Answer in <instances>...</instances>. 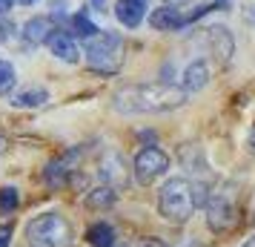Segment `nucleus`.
<instances>
[{
    "instance_id": "obj_4",
    "label": "nucleus",
    "mask_w": 255,
    "mask_h": 247,
    "mask_svg": "<svg viewBox=\"0 0 255 247\" xmlns=\"http://www.w3.org/2000/svg\"><path fill=\"white\" fill-rule=\"evenodd\" d=\"M26 236L35 245H46V247H72V242H75L72 224L63 216H58V213L35 216L32 222L26 224Z\"/></svg>"
},
{
    "instance_id": "obj_14",
    "label": "nucleus",
    "mask_w": 255,
    "mask_h": 247,
    "mask_svg": "<svg viewBox=\"0 0 255 247\" xmlns=\"http://www.w3.org/2000/svg\"><path fill=\"white\" fill-rule=\"evenodd\" d=\"M118 201V193L112 187H95L89 190V196H86V207H92V210H106V207H112Z\"/></svg>"
},
{
    "instance_id": "obj_27",
    "label": "nucleus",
    "mask_w": 255,
    "mask_h": 247,
    "mask_svg": "<svg viewBox=\"0 0 255 247\" xmlns=\"http://www.w3.org/2000/svg\"><path fill=\"white\" fill-rule=\"evenodd\" d=\"M253 247H255V239H253Z\"/></svg>"
},
{
    "instance_id": "obj_8",
    "label": "nucleus",
    "mask_w": 255,
    "mask_h": 247,
    "mask_svg": "<svg viewBox=\"0 0 255 247\" xmlns=\"http://www.w3.org/2000/svg\"><path fill=\"white\" fill-rule=\"evenodd\" d=\"M146 14V0H115V17L124 26L135 29Z\"/></svg>"
},
{
    "instance_id": "obj_15",
    "label": "nucleus",
    "mask_w": 255,
    "mask_h": 247,
    "mask_svg": "<svg viewBox=\"0 0 255 247\" xmlns=\"http://www.w3.org/2000/svg\"><path fill=\"white\" fill-rule=\"evenodd\" d=\"M86 242H89L92 247H109L112 242H115V230H112L109 224L98 222V224H92V227L86 230Z\"/></svg>"
},
{
    "instance_id": "obj_3",
    "label": "nucleus",
    "mask_w": 255,
    "mask_h": 247,
    "mask_svg": "<svg viewBox=\"0 0 255 247\" xmlns=\"http://www.w3.org/2000/svg\"><path fill=\"white\" fill-rule=\"evenodd\" d=\"M86 60H89V66L95 72L112 75L124 63V40L115 32H98L86 43Z\"/></svg>"
},
{
    "instance_id": "obj_23",
    "label": "nucleus",
    "mask_w": 255,
    "mask_h": 247,
    "mask_svg": "<svg viewBox=\"0 0 255 247\" xmlns=\"http://www.w3.org/2000/svg\"><path fill=\"white\" fill-rule=\"evenodd\" d=\"M6 150H9V138H6V135L0 132V155L6 153Z\"/></svg>"
},
{
    "instance_id": "obj_22",
    "label": "nucleus",
    "mask_w": 255,
    "mask_h": 247,
    "mask_svg": "<svg viewBox=\"0 0 255 247\" xmlns=\"http://www.w3.org/2000/svg\"><path fill=\"white\" fill-rule=\"evenodd\" d=\"M12 3H14V0H0V14L9 12V9H12Z\"/></svg>"
},
{
    "instance_id": "obj_18",
    "label": "nucleus",
    "mask_w": 255,
    "mask_h": 247,
    "mask_svg": "<svg viewBox=\"0 0 255 247\" xmlns=\"http://www.w3.org/2000/svg\"><path fill=\"white\" fill-rule=\"evenodd\" d=\"M14 86V66L9 60H0V95Z\"/></svg>"
},
{
    "instance_id": "obj_26",
    "label": "nucleus",
    "mask_w": 255,
    "mask_h": 247,
    "mask_svg": "<svg viewBox=\"0 0 255 247\" xmlns=\"http://www.w3.org/2000/svg\"><path fill=\"white\" fill-rule=\"evenodd\" d=\"M20 3H35V0H20Z\"/></svg>"
},
{
    "instance_id": "obj_12",
    "label": "nucleus",
    "mask_w": 255,
    "mask_h": 247,
    "mask_svg": "<svg viewBox=\"0 0 255 247\" xmlns=\"http://www.w3.org/2000/svg\"><path fill=\"white\" fill-rule=\"evenodd\" d=\"M52 32H55V29H52V20H49V17H32V20L23 26V37L29 43H46Z\"/></svg>"
},
{
    "instance_id": "obj_1",
    "label": "nucleus",
    "mask_w": 255,
    "mask_h": 247,
    "mask_svg": "<svg viewBox=\"0 0 255 247\" xmlns=\"http://www.w3.org/2000/svg\"><path fill=\"white\" fill-rule=\"evenodd\" d=\"M186 101V89H178L172 83H132L115 92L118 112H169Z\"/></svg>"
},
{
    "instance_id": "obj_11",
    "label": "nucleus",
    "mask_w": 255,
    "mask_h": 247,
    "mask_svg": "<svg viewBox=\"0 0 255 247\" xmlns=\"http://www.w3.org/2000/svg\"><path fill=\"white\" fill-rule=\"evenodd\" d=\"M152 29H161V32H169V29H181V26L186 23V17L178 9H172V6H163V9H155L149 17Z\"/></svg>"
},
{
    "instance_id": "obj_10",
    "label": "nucleus",
    "mask_w": 255,
    "mask_h": 247,
    "mask_svg": "<svg viewBox=\"0 0 255 247\" xmlns=\"http://www.w3.org/2000/svg\"><path fill=\"white\" fill-rule=\"evenodd\" d=\"M75 158H78V153L63 155V158H55V161L46 167L43 178H46L49 187H63V184H66V178H69V173H72V161H75Z\"/></svg>"
},
{
    "instance_id": "obj_6",
    "label": "nucleus",
    "mask_w": 255,
    "mask_h": 247,
    "mask_svg": "<svg viewBox=\"0 0 255 247\" xmlns=\"http://www.w3.org/2000/svg\"><path fill=\"white\" fill-rule=\"evenodd\" d=\"M207 222L215 233H227L238 222V210H235V204L227 196H215L207 207Z\"/></svg>"
},
{
    "instance_id": "obj_5",
    "label": "nucleus",
    "mask_w": 255,
    "mask_h": 247,
    "mask_svg": "<svg viewBox=\"0 0 255 247\" xmlns=\"http://www.w3.org/2000/svg\"><path fill=\"white\" fill-rule=\"evenodd\" d=\"M169 170V155L158 147H143L135 158V178L140 184H152L155 178H161Z\"/></svg>"
},
{
    "instance_id": "obj_9",
    "label": "nucleus",
    "mask_w": 255,
    "mask_h": 247,
    "mask_svg": "<svg viewBox=\"0 0 255 247\" xmlns=\"http://www.w3.org/2000/svg\"><path fill=\"white\" fill-rule=\"evenodd\" d=\"M46 43L52 49V55L60 60H66V63H78V58H81V52L75 46V40L69 37V32H52Z\"/></svg>"
},
{
    "instance_id": "obj_13",
    "label": "nucleus",
    "mask_w": 255,
    "mask_h": 247,
    "mask_svg": "<svg viewBox=\"0 0 255 247\" xmlns=\"http://www.w3.org/2000/svg\"><path fill=\"white\" fill-rule=\"evenodd\" d=\"M209 81V69L204 60H195V63H189L184 72V89L186 92H195V89H201V86H207Z\"/></svg>"
},
{
    "instance_id": "obj_24",
    "label": "nucleus",
    "mask_w": 255,
    "mask_h": 247,
    "mask_svg": "<svg viewBox=\"0 0 255 247\" xmlns=\"http://www.w3.org/2000/svg\"><path fill=\"white\" fill-rule=\"evenodd\" d=\"M250 150L255 153V124H253V132H250Z\"/></svg>"
},
{
    "instance_id": "obj_7",
    "label": "nucleus",
    "mask_w": 255,
    "mask_h": 247,
    "mask_svg": "<svg viewBox=\"0 0 255 247\" xmlns=\"http://www.w3.org/2000/svg\"><path fill=\"white\" fill-rule=\"evenodd\" d=\"M101 178L106 181V187L112 190H121L127 187V164H124V158L118 153H106L104 161H101Z\"/></svg>"
},
{
    "instance_id": "obj_20",
    "label": "nucleus",
    "mask_w": 255,
    "mask_h": 247,
    "mask_svg": "<svg viewBox=\"0 0 255 247\" xmlns=\"http://www.w3.org/2000/svg\"><path fill=\"white\" fill-rule=\"evenodd\" d=\"M12 245V224H3L0 227V247H9Z\"/></svg>"
},
{
    "instance_id": "obj_25",
    "label": "nucleus",
    "mask_w": 255,
    "mask_h": 247,
    "mask_svg": "<svg viewBox=\"0 0 255 247\" xmlns=\"http://www.w3.org/2000/svg\"><path fill=\"white\" fill-rule=\"evenodd\" d=\"M109 247H129V245H127V242H118V239H115V242H112Z\"/></svg>"
},
{
    "instance_id": "obj_16",
    "label": "nucleus",
    "mask_w": 255,
    "mask_h": 247,
    "mask_svg": "<svg viewBox=\"0 0 255 247\" xmlns=\"http://www.w3.org/2000/svg\"><path fill=\"white\" fill-rule=\"evenodd\" d=\"M49 101V92L43 89V86H29V89H23V92H17L12 98L14 106H40Z\"/></svg>"
},
{
    "instance_id": "obj_21",
    "label": "nucleus",
    "mask_w": 255,
    "mask_h": 247,
    "mask_svg": "<svg viewBox=\"0 0 255 247\" xmlns=\"http://www.w3.org/2000/svg\"><path fill=\"white\" fill-rule=\"evenodd\" d=\"M140 247H166L163 242H158V239H143V245Z\"/></svg>"
},
{
    "instance_id": "obj_2",
    "label": "nucleus",
    "mask_w": 255,
    "mask_h": 247,
    "mask_svg": "<svg viewBox=\"0 0 255 247\" xmlns=\"http://www.w3.org/2000/svg\"><path fill=\"white\" fill-rule=\"evenodd\" d=\"M207 201L204 196V187L201 184H192L186 178H169L161 187V196H158V207H161V216L169 219V222H186L195 207H201Z\"/></svg>"
},
{
    "instance_id": "obj_19",
    "label": "nucleus",
    "mask_w": 255,
    "mask_h": 247,
    "mask_svg": "<svg viewBox=\"0 0 255 247\" xmlns=\"http://www.w3.org/2000/svg\"><path fill=\"white\" fill-rule=\"evenodd\" d=\"M14 207H17V190L3 187L0 190V213H12Z\"/></svg>"
},
{
    "instance_id": "obj_17",
    "label": "nucleus",
    "mask_w": 255,
    "mask_h": 247,
    "mask_svg": "<svg viewBox=\"0 0 255 247\" xmlns=\"http://www.w3.org/2000/svg\"><path fill=\"white\" fill-rule=\"evenodd\" d=\"M69 29H72V35H78V37H92V35L101 32V29H98L86 14H72V17H69Z\"/></svg>"
}]
</instances>
